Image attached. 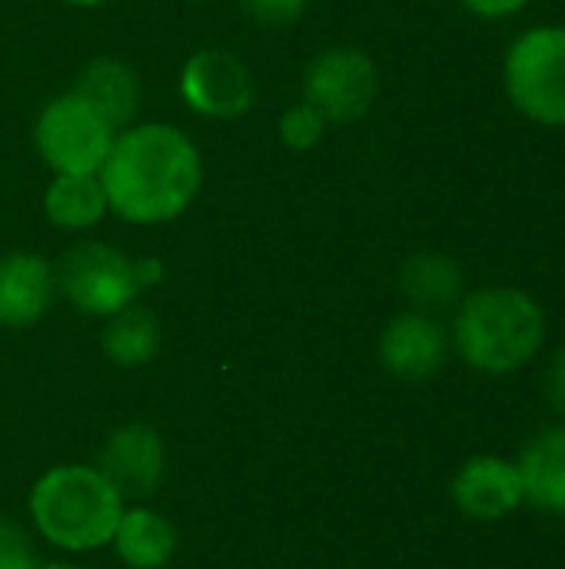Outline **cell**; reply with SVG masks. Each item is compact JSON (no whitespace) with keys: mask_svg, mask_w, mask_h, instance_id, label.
I'll use <instances>...</instances> for the list:
<instances>
[{"mask_svg":"<svg viewBox=\"0 0 565 569\" xmlns=\"http://www.w3.org/2000/svg\"><path fill=\"white\" fill-rule=\"evenodd\" d=\"M110 210L137 227L176 220L200 193L203 163L196 143L173 123H130L117 130L100 167Z\"/></svg>","mask_w":565,"mask_h":569,"instance_id":"1","label":"cell"},{"mask_svg":"<svg viewBox=\"0 0 565 569\" xmlns=\"http://www.w3.org/2000/svg\"><path fill=\"white\" fill-rule=\"evenodd\" d=\"M546 340L543 307L519 287H483L460 300L453 320L456 353L480 373L523 370Z\"/></svg>","mask_w":565,"mask_h":569,"instance_id":"2","label":"cell"},{"mask_svg":"<svg viewBox=\"0 0 565 569\" xmlns=\"http://www.w3.org/2000/svg\"><path fill=\"white\" fill-rule=\"evenodd\" d=\"M30 517L53 547L87 553L113 540L123 517V497L93 467H57L37 480Z\"/></svg>","mask_w":565,"mask_h":569,"instance_id":"3","label":"cell"},{"mask_svg":"<svg viewBox=\"0 0 565 569\" xmlns=\"http://www.w3.org/2000/svg\"><path fill=\"white\" fill-rule=\"evenodd\" d=\"M117 130L77 93L50 100L33 123V147L53 173H100Z\"/></svg>","mask_w":565,"mask_h":569,"instance_id":"4","label":"cell"},{"mask_svg":"<svg viewBox=\"0 0 565 569\" xmlns=\"http://www.w3.org/2000/svg\"><path fill=\"white\" fill-rule=\"evenodd\" d=\"M506 87L513 103L549 127L565 123V27L523 33L506 57Z\"/></svg>","mask_w":565,"mask_h":569,"instance_id":"5","label":"cell"},{"mask_svg":"<svg viewBox=\"0 0 565 569\" xmlns=\"http://www.w3.org/2000/svg\"><path fill=\"white\" fill-rule=\"evenodd\" d=\"M57 287L77 310L93 317L120 313L137 303V293L143 290L137 260L107 243H80L67 250L57 267Z\"/></svg>","mask_w":565,"mask_h":569,"instance_id":"6","label":"cell"},{"mask_svg":"<svg viewBox=\"0 0 565 569\" xmlns=\"http://www.w3.org/2000/svg\"><path fill=\"white\" fill-rule=\"evenodd\" d=\"M380 93L376 63L356 47L323 50L303 77V100L326 123H350L370 113Z\"/></svg>","mask_w":565,"mask_h":569,"instance_id":"7","label":"cell"},{"mask_svg":"<svg viewBox=\"0 0 565 569\" xmlns=\"http://www.w3.org/2000/svg\"><path fill=\"white\" fill-rule=\"evenodd\" d=\"M253 73L230 50L206 47L196 50L180 70V97L200 117L233 120L253 107Z\"/></svg>","mask_w":565,"mask_h":569,"instance_id":"8","label":"cell"},{"mask_svg":"<svg viewBox=\"0 0 565 569\" xmlns=\"http://www.w3.org/2000/svg\"><path fill=\"white\" fill-rule=\"evenodd\" d=\"M450 497L466 520L500 523L526 503L519 463L500 453H476L460 463Z\"/></svg>","mask_w":565,"mask_h":569,"instance_id":"9","label":"cell"},{"mask_svg":"<svg viewBox=\"0 0 565 569\" xmlns=\"http://www.w3.org/2000/svg\"><path fill=\"white\" fill-rule=\"evenodd\" d=\"M446 357H450L446 330L440 327L436 317L420 310L400 313L396 320L386 323L380 337V363L406 383L436 377L446 367Z\"/></svg>","mask_w":565,"mask_h":569,"instance_id":"10","label":"cell"},{"mask_svg":"<svg viewBox=\"0 0 565 569\" xmlns=\"http://www.w3.org/2000/svg\"><path fill=\"white\" fill-rule=\"evenodd\" d=\"M163 440L143 427V423H130V427H120L103 453H100V473L117 487L120 497H147L157 490L160 477H163Z\"/></svg>","mask_w":565,"mask_h":569,"instance_id":"11","label":"cell"},{"mask_svg":"<svg viewBox=\"0 0 565 569\" xmlns=\"http://www.w3.org/2000/svg\"><path fill=\"white\" fill-rule=\"evenodd\" d=\"M57 290V273L47 257L13 250L0 257V327L37 323Z\"/></svg>","mask_w":565,"mask_h":569,"instance_id":"12","label":"cell"},{"mask_svg":"<svg viewBox=\"0 0 565 569\" xmlns=\"http://www.w3.org/2000/svg\"><path fill=\"white\" fill-rule=\"evenodd\" d=\"M70 93H77L113 130H123L133 123V113L140 107V77L130 63L117 57H93L80 70L77 87Z\"/></svg>","mask_w":565,"mask_h":569,"instance_id":"13","label":"cell"},{"mask_svg":"<svg viewBox=\"0 0 565 569\" xmlns=\"http://www.w3.org/2000/svg\"><path fill=\"white\" fill-rule=\"evenodd\" d=\"M526 503L565 520V427L539 430L516 457Z\"/></svg>","mask_w":565,"mask_h":569,"instance_id":"14","label":"cell"},{"mask_svg":"<svg viewBox=\"0 0 565 569\" xmlns=\"http://www.w3.org/2000/svg\"><path fill=\"white\" fill-rule=\"evenodd\" d=\"M400 287L413 310L420 313H443L460 307L463 300V270L446 253H416L400 270Z\"/></svg>","mask_w":565,"mask_h":569,"instance_id":"15","label":"cell"},{"mask_svg":"<svg viewBox=\"0 0 565 569\" xmlns=\"http://www.w3.org/2000/svg\"><path fill=\"white\" fill-rule=\"evenodd\" d=\"M43 213L60 230H90L107 213V193L97 173H53L43 193Z\"/></svg>","mask_w":565,"mask_h":569,"instance_id":"16","label":"cell"},{"mask_svg":"<svg viewBox=\"0 0 565 569\" xmlns=\"http://www.w3.org/2000/svg\"><path fill=\"white\" fill-rule=\"evenodd\" d=\"M110 543L117 547V553L127 567L160 569L163 563H170V557L176 550V533L167 517H160L147 507H137V510H123Z\"/></svg>","mask_w":565,"mask_h":569,"instance_id":"17","label":"cell"},{"mask_svg":"<svg viewBox=\"0 0 565 569\" xmlns=\"http://www.w3.org/2000/svg\"><path fill=\"white\" fill-rule=\"evenodd\" d=\"M100 343L117 367H143L160 347V323L147 307L130 303L120 313L107 317Z\"/></svg>","mask_w":565,"mask_h":569,"instance_id":"18","label":"cell"},{"mask_svg":"<svg viewBox=\"0 0 565 569\" xmlns=\"http://www.w3.org/2000/svg\"><path fill=\"white\" fill-rule=\"evenodd\" d=\"M280 140H283V147H290V150H313L320 140H323V130H326V120L306 103V100H300V103H293V107H286L283 110V117H280Z\"/></svg>","mask_w":565,"mask_h":569,"instance_id":"19","label":"cell"},{"mask_svg":"<svg viewBox=\"0 0 565 569\" xmlns=\"http://www.w3.org/2000/svg\"><path fill=\"white\" fill-rule=\"evenodd\" d=\"M246 7V13L266 27H286L293 20L303 17L306 0H240Z\"/></svg>","mask_w":565,"mask_h":569,"instance_id":"20","label":"cell"},{"mask_svg":"<svg viewBox=\"0 0 565 569\" xmlns=\"http://www.w3.org/2000/svg\"><path fill=\"white\" fill-rule=\"evenodd\" d=\"M0 569H40L23 530L7 520H0Z\"/></svg>","mask_w":565,"mask_h":569,"instance_id":"21","label":"cell"},{"mask_svg":"<svg viewBox=\"0 0 565 569\" xmlns=\"http://www.w3.org/2000/svg\"><path fill=\"white\" fill-rule=\"evenodd\" d=\"M529 0H463V7H470L480 17H509L516 10H523Z\"/></svg>","mask_w":565,"mask_h":569,"instance_id":"22","label":"cell"},{"mask_svg":"<svg viewBox=\"0 0 565 569\" xmlns=\"http://www.w3.org/2000/svg\"><path fill=\"white\" fill-rule=\"evenodd\" d=\"M549 393H553V403L556 410L565 417V347L556 353L553 360V373H549Z\"/></svg>","mask_w":565,"mask_h":569,"instance_id":"23","label":"cell"},{"mask_svg":"<svg viewBox=\"0 0 565 569\" xmlns=\"http://www.w3.org/2000/svg\"><path fill=\"white\" fill-rule=\"evenodd\" d=\"M137 277H140V287H153L163 280V263L153 257H143V260H137Z\"/></svg>","mask_w":565,"mask_h":569,"instance_id":"24","label":"cell"},{"mask_svg":"<svg viewBox=\"0 0 565 569\" xmlns=\"http://www.w3.org/2000/svg\"><path fill=\"white\" fill-rule=\"evenodd\" d=\"M63 3H70V7H103L110 0H63Z\"/></svg>","mask_w":565,"mask_h":569,"instance_id":"25","label":"cell"},{"mask_svg":"<svg viewBox=\"0 0 565 569\" xmlns=\"http://www.w3.org/2000/svg\"><path fill=\"white\" fill-rule=\"evenodd\" d=\"M40 569H73V567H40Z\"/></svg>","mask_w":565,"mask_h":569,"instance_id":"26","label":"cell"},{"mask_svg":"<svg viewBox=\"0 0 565 569\" xmlns=\"http://www.w3.org/2000/svg\"><path fill=\"white\" fill-rule=\"evenodd\" d=\"M193 3H203V0H193Z\"/></svg>","mask_w":565,"mask_h":569,"instance_id":"27","label":"cell"}]
</instances>
